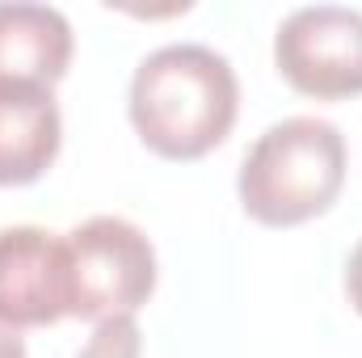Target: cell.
<instances>
[{
    "instance_id": "1",
    "label": "cell",
    "mask_w": 362,
    "mask_h": 358,
    "mask_svg": "<svg viewBox=\"0 0 362 358\" xmlns=\"http://www.w3.org/2000/svg\"><path fill=\"white\" fill-rule=\"evenodd\" d=\"M127 114L156 156L198 161L232 135L240 114V81L219 51L202 42H169L139 59Z\"/></svg>"
},
{
    "instance_id": "2",
    "label": "cell",
    "mask_w": 362,
    "mask_h": 358,
    "mask_svg": "<svg viewBox=\"0 0 362 358\" xmlns=\"http://www.w3.org/2000/svg\"><path fill=\"white\" fill-rule=\"evenodd\" d=\"M346 185V135L316 114L266 127L240 161L236 194L249 219L299 228L325 215Z\"/></svg>"
},
{
    "instance_id": "3",
    "label": "cell",
    "mask_w": 362,
    "mask_h": 358,
    "mask_svg": "<svg viewBox=\"0 0 362 358\" xmlns=\"http://www.w3.org/2000/svg\"><path fill=\"white\" fill-rule=\"evenodd\" d=\"M68 249V316L114 321L135 316L156 291V249L122 215H93L64 236Z\"/></svg>"
},
{
    "instance_id": "4",
    "label": "cell",
    "mask_w": 362,
    "mask_h": 358,
    "mask_svg": "<svg viewBox=\"0 0 362 358\" xmlns=\"http://www.w3.org/2000/svg\"><path fill=\"white\" fill-rule=\"evenodd\" d=\"M282 81L316 101L362 93V13L346 4H303L274 34Z\"/></svg>"
},
{
    "instance_id": "5",
    "label": "cell",
    "mask_w": 362,
    "mask_h": 358,
    "mask_svg": "<svg viewBox=\"0 0 362 358\" xmlns=\"http://www.w3.org/2000/svg\"><path fill=\"white\" fill-rule=\"evenodd\" d=\"M68 316V249L59 232L13 224L0 228V321L42 329Z\"/></svg>"
},
{
    "instance_id": "6",
    "label": "cell",
    "mask_w": 362,
    "mask_h": 358,
    "mask_svg": "<svg viewBox=\"0 0 362 358\" xmlns=\"http://www.w3.org/2000/svg\"><path fill=\"white\" fill-rule=\"evenodd\" d=\"M72 25L51 4H0V85L55 89L72 64Z\"/></svg>"
},
{
    "instance_id": "7",
    "label": "cell",
    "mask_w": 362,
    "mask_h": 358,
    "mask_svg": "<svg viewBox=\"0 0 362 358\" xmlns=\"http://www.w3.org/2000/svg\"><path fill=\"white\" fill-rule=\"evenodd\" d=\"M64 118L51 89L0 85V185H30L59 156Z\"/></svg>"
},
{
    "instance_id": "8",
    "label": "cell",
    "mask_w": 362,
    "mask_h": 358,
    "mask_svg": "<svg viewBox=\"0 0 362 358\" xmlns=\"http://www.w3.org/2000/svg\"><path fill=\"white\" fill-rule=\"evenodd\" d=\"M144 354V333L135 325V316H114L101 321L93 329V337L85 342V350L76 358H139Z\"/></svg>"
},
{
    "instance_id": "9",
    "label": "cell",
    "mask_w": 362,
    "mask_h": 358,
    "mask_svg": "<svg viewBox=\"0 0 362 358\" xmlns=\"http://www.w3.org/2000/svg\"><path fill=\"white\" fill-rule=\"evenodd\" d=\"M346 295H350L354 312L362 316V241L354 245V253H350V262H346Z\"/></svg>"
},
{
    "instance_id": "10",
    "label": "cell",
    "mask_w": 362,
    "mask_h": 358,
    "mask_svg": "<svg viewBox=\"0 0 362 358\" xmlns=\"http://www.w3.org/2000/svg\"><path fill=\"white\" fill-rule=\"evenodd\" d=\"M0 358H25V337H21V329H8L4 321H0Z\"/></svg>"
}]
</instances>
